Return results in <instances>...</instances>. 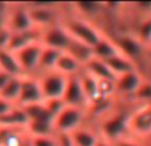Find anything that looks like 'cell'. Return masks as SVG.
Returning <instances> with one entry per match:
<instances>
[{"label": "cell", "mask_w": 151, "mask_h": 146, "mask_svg": "<svg viewBox=\"0 0 151 146\" xmlns=\"http://www.w3.org/2000/svg\"><path fill=\"white\" fill-rule=\"evenodd\" d=\"M66 31L68 33L72 36V39L76 41H80L82 44L88 45V47L93 48L94 45L98 44V41L102 39L104 36L98 33L96 28L90 25V24L85 23L81 20H73L66 25Z\"/></svg>", "instance_id": "cell-1"}, {"label": "cell", "mask_w": 151, "mask_h": 146, "mask_svg": "<svg viewBox=\"0 0 151 146\" xmlns=\"http://www.w3.org/2000/svg\"><path fill=\"white\" fill-rule=\"evenodd\" d=\"M82 121V113L76 106H65L58 116H56L53 121V128L61 134H72L77 130Z\"/></svg>", "instance_id": "cell-2"}, {"label": "cell", "mask_w": 151, "mask_h": 146, "mask_svg": "<svg viewBox=\"0 0 151 146\" xmlns=\"http://www.w3.org/2000/svg\"><path fill=\"white\" fill-rule=\"evenodd\" d=\"M66 84H68V77L56 71L53 73H49L48 76H45L40 81L44 101L45 100H52V98H63Z\"/></svg>", "instance_id": "cell-3"}, {"label": "cell", "mask_w": 151, "mask_h": 146, "mask_svg": "<svg viewBox=\"0 0 151 146\" xmlns=\"http://www.w3.org/2000/svg\"><path fill=\"white\" fill-rule=\"evenodd\" d=\"M129 128H130V116L126 113L115 114L102 124V132L105 137H107L109 139H117V141H119L121 137Z\"/></svg>", "instance_id": "cell-4"}, {"label": "cell", "mask_w": 151, "mask_h": 146, "mask_svg": "<svg viewBox=\"0 0 151 146\" xmlns=\"http://www.w3.org/2000/svg\"><path fill=\"white\" fill-rule=\"evenodd\" d=\"M72 36L68 33L65 28L61 27H52L49 28L42 36V41H44V47L53 48L60 52H66L72 43Z\"/></svg>", "instance_id": "cell-5"}, {"label": "cell", "mask_w": 151, "mask_h": 146, "mask_svg": "<svg viewBox=\"0 0 151 146\" xmlns=\"http://www.w3.org/2000/svg\"><path fill=\"white\" fill-rule=\"evenodd\" d=\"M42 45L39 43L31 44L28 47L23 48L21 51L13 53L17 59L19 64H20L23 72L33 71V69L39 68V61H40V55H41Z\"/></svg>", "instance_id": "cell-6"}, {"label": "cell", "mask_w": 151, "mask_h": 146, "mask_svg": "<svg viewBox=\"0 0 151 146\" xmlns=\"http://www.w3.org/2000/svg\"><path fill=\"white\" fill-rule=\"evenodd\" d=\"M17 101L20 102L23 106L40 104V102L44 101L40 82H37L36 80H32V78H23V81H21L20 96H19Z\"/></svg>", "instance_id": "cell-7"}, {"label": "cell", "mask_w": 151, "mask_h": 146, "mask_svg": "<svg viewBox=\"0 0 151 146\" xmlns=\"http://www.w3.org/2000/svg\"><path fill=\"white\" fill-rule=\"evenodd\" d=\"M63 100L66 106H76V108H78L83 101H86L85 92H83L78 78L68 77V84H66Z\"/></svg>", "instance_id": "cell-8"}, {"label": "cell", "mask_w": 151, "mask_h": 146, "mask_svg": "<svg viewBox=\"0 0 151 146\" xmlns=\"http://www.w3.org/2000/svg\"><path fill=\"white\" fill-rule=\"evenodd\" d=\"M117 47L119 49L121 55H123L125 57L130 59L131 61L134 59L139 57L142 52V43L139 41L138 37L130 36V35H123V36H119L117 39Z\"/></svg>", "instance_id": "cell-9"}, {"label": "cell", "mask_w": 151, "mask_h": 146, "mask_svg": "<svg viewBox=\"0 0 151 146\" xmlns=\"http://www.w3.org/2000/svg\"><path fill=\"white\" fill-rule=\"evenodd\" d=\"M130 128L138 134L151 133V104L146 105L134 116H131Z\"/></svg>", "instance_id": "cell-10"}, {"label": "cell", "mask_w": 151, "mask_h": 146, "mask_svg": "<svg viewBox=\"0 0 151 146\" xmlns=\"http://www.w3.org/2000/svg\"><path fill=\"white\" fill-rule=\"evenodd\" d=\"M9 29L12 31V33L33 29V23L29 16V11L24 9V8L13 11L9 16Z\"/></svg>", "instance_id": "cell-11"}, {"label": "cell", "mask_w": 151, "mask_h": 146, "mask_svg": "<svg viewBox=\"0 0 151 146\" xmlns=\"http://www.w3.org/2000/svg\"><path fill=\"white\" fill-rule=\"evenodd\" d=\"M86 71L89 74L96 77L98 81H110V82H115L117 76L114 74L110 68L106 65V63L98 59H93L86 64Z\"/></svg>", "instance_id": "cell-12"}, {"label": "cell", "mask_w": 151, "mask_h": 146, "mask_svg": "<svg viewBox=\"0 0 151 146\" xmlns=\"http://www.w3.org/2000/svg\"><path fill=\"white\" fill-rule=\"evenodd\" d=\"M142 78L135 71L125 73V74L117 77L115 80V88L122 93H133L135 94V92L139 89V86L142 85Z\"/></svg>", "instance_id": "cell-13"}, {"label": "cell", "mask_w": 151, "mask_h": 146, "mask_svg": "<svg viewBox=\"0 0 151 146\" xmlns=\"http://www.w3.org/2000/svg\"><path fill=\"white\" fill-rule=\"evenodd\" d=\"M53 3H33L32 4V9L29 11V16H31L32 23L39 24V25H47L52 21L53 13L49 9V7H53Z\"/></svg>", "instance_id": "cell-14"}, {"label": "cell", "mask_w": 151, "mask_h": 146, "mask_svg": "<svg viewBox=\"0 0 151 146\" xmlns=\"http://www.w3.org/2000/svg\"><path fill=\"white\" fill-rule=\"evenodd\" d=\"M35 43H37V33L33 29L25 32H16V33H12L7 51L16 53L19 51H21L23 48L28 47V45L35 44Z\"/></svg>", "instance_id": "cell-15"}, {"label": "cell", "mask_w": 151, "mask_h": 146, "mask_svg": "<svg viewBox=\"0 0 151 146\" xmlns=\"http://www.w3.org/2000/svg\"><path fill=\"white\" fill-rule=\"evenodd\" d=\"M0 71L12 77H20V74L23 73V69L16 56L7 49L0 51Z\"/></svg>", "instance_id": "cell-16"}, {"label": "cell", "mask_w": 151, "mask_h": 146, "mask_svg": "<svg viewBox=\"0 0 151 146\" xmlns=\"http://www.w3.org/2000/svg\"><path fill=\"white\" fill-rule=\"evenodd\" d=\"M93 55H94V59L106 61V60H109V59L114 57V56L121 55V52L115 43L102 37L98 41V44L93 47Z\"/></svg>", "instance_id": "cell-17"}, {"label": "cell", "mask_w": 151, "mask_h": 146, "mask_svg": "<svg viewBox=\"0 0 151 146\" xmlns=\"http://www.w3.org/2000/svg\"><path fill=\"white\" fill-rule=\"evenodd\" d=\"M66 53H69L72 57H74L80 64H85V65L94 59L93 48L88 47V45L82 44L80 41H76V40H72Z\"/></svg>", "instance_id": "cell-18"}, {"label": "cell", "mask_w": 151, "mask_h": 146, "mask_svg": "<svg viewBox=\"0 0 151 146\" xmlns=\"http://www.w3.org/2000/svg\"><path fill=\"white\" fill-rule=\"evenodd\" d=\"M106 65L110 68V71L114 73L117 77L119 76L125 74V73H129V72H133L135 71V66H134L133 61L130 59L125 57L123 55H118V56H114V57L109 59V60L105 61Z\"/></svg>", "instance_id": "cell-19"}, {"label": "cell", "mask_w": 151, "mask_h": 146, "mask_svg": "<svg viewBox=\"0 0 151 146\" xmlns=\"http://www.w3.org/2000/svg\"><path fill=\"white\" fill-rule=\"evenodd\" d=\"M28 122H29L28 116H27V113L24 112L23 108H21V109L15 108L11 113H8L7 116L0 118V126L12 128V129L20 128V126H27Z\"/></svg>", "instance_id": "cell-20"}, {"label": "cell", "mask_w": 151, "mask_h": 146, "mask_svg": "<svg viewBox=\"0 0 151 146\" xmlns=\"http://www.w3.org/2000/svg\"><path fill=\"white\" fill-rule=\"evenodd\" d=\"M80 66H81V64L78 63L74 57H72L69 53L63 52L60 59H58L57 64H56V66H55V71L68 77V76H72V74H74V73H77Z\"/></svg>", "instance_id": "cell-21"}, {"label": "cell", "mask_w": 151, "mask_h": 146, "mask_svg": "<svg viewBox=\"0 0 151 146\" xmlns=\"http://www.w3.org/2000/svg\"><path fill=\"white\" fill-rule=\"evenodd\" d=\"M61 53L63 52H60V51H56V49H53V48H48V47L42 45L41 55H40V61H39V68L45 69V71H52V69H55Z\"/></svg>", "instance_id": "cell-22"}, {"label": "cell", "mask_w": 151, "mask_h": 146, "mask_svg": "<svg viewBox=\"0 0 151 146\" xmlns=\"http://www.w3.org/2000/svg\"><path fill=\"white\" fill-rule=\"evenodd\" d=\"M21 81L23 78L21 77H12L8 84L1 89L0 92V97L9 102H15L19 100V96H20V90H21Z\"/></svg>", "instance_id": "cell-23"}, {"label": "cell", "mask_w": 151, "mask_h": 146, "mask_svg": "<svg viewBox=\"0 0 151 146\" xmlns=\"http://www.w3.org/2000/svg\"><path fill=\"white\" fill-rule=\"evenodd\" d=\"M80 82L83 92H85L86 98L96 100L98 96H101V93H99V81L91 74L86 73L82 78H80Z\"/></svg>", "instance_id": "cell-24"}, {"label": "cell", "mask_w": 151, "mask_h": 146, "mask_svg": "<svg viewBox=\"0 0 151 146\" xmlns=\"http://www.w3.org/2000/svg\"><path fill=\"white\" fill-rule=\"evenodd\" d=\"M69 136H70L73 146H96L98 142L96 136L88 130H78L77 129Z\"/></svg>", "instance_id": "cell-25"}, {"label": "cell", "mask_w": 151, "mask_h": 146, "mask_svg": "<svg viewBox=\"0 0 151 146\" xmlns=\"http://www.w3.org/2000/svg\"><path fill=\"white\" fill-rule=\"evenodd\" d=\"M28 130L33 137H50L53 128V122H45V121H29Z\"/></svg>", "instance_id": "cell-26"}, {"label": "cell", "mask_w": 151, "mask_h": 146, "mask_svg": "<svg viewBox=\"0 0 151 146\" xmlns=\"http://www.w3.org/2000/svg\"><path fill=\"white\" fill-rule=\"evenodd\" d=\"M74 7L82 13L83 16L88 17H94L99 15L104 8V3H94V1H86V3H76Z\"/></svg>", "instance_id": "cell-27"}, {"label": "cell", "mask_w": 151, "mask_h": 146, "mask_svg": "<svg viewBox=\"0 0 151 146\" xmlns=\"http://www.w3.org/2000/svg\"><path fill=\"white\" fill-rule=\"evenodd\" d=\"M44 106L47 108V110L56 118V116H58L64 110V108L66 106L63 98H52V100H45Z\"/></svg>", "instance_id": "cell-28"}, {"label": "cell", "mask_w": 151, "mask_h": 146, "mask_svg": "<svg viewBox=\"0 0 151 146\" xmlns=\"http://www.w3.org/2000/svg\"><path fill=\"white\" fill-rule=\"evenodd\" d=\"M138 39L142 44L151 43V17H147L138 28Z\"/></svg>", "instance_id": "cell-29"}, {"label": "cell", "mask_w": 151, "mask_h": 146, "mask_svg": "<svg viewBox=\"0 0 151 146\" xmlns=\"http://www.w3.org/2000/svg\"><path fill=\"white\" fill-rule=\"evenodd\" d=\"M135 96L142 101L151 102V82H142L139 89L135 92Z\"/></svg>", "instance_id": "cell-30"}, {"label": "cell", "mask_w": 151, "mask_h": 146, "mask_svg": "<svg viewBox=\"0 0 151 146\" xmlns=\"http://www.w3.org/2000/svg\"><path fill=\"white\" fill-rule=\"evenodd\" d=\"M11 37H12V31L9 28L1 27L0 28V51L1 49H7L9 45Z\"/></svg>", "instance_id": "cell-31"}, {"label": "cell", "mask_w": 151, "mask_h": 146, "mask_svg": "<svg viewBox=\"0 0 151 146\" xmlns=\"http://www.w3.org/2000/svg\"><path fill=\"white\" fill-rule=\"evenodd\" d=\"M32 146H57V144L50 137H33Z\"/></svg>", "instance_id": "cell-32"}, {"label": "cell", "mask_w": 151, "mask_h": 146, "mask_svg": "<svg viewBox=\"0 0 151 146\" xmlns=\"http://www.w3.org/2000/svg\"><path fill=\"white\" fill-rule=\"evenodd\" d=\"M13 109H15V108H13L12 102H9V101H7V100L0 97V118L7 116L8 113H11Z\"/></svg>", "instance_id": "cell-33"}, {"label": "cell", "mask_w": 151, "mask_h": 146, "mask_svg": "<svg viewBox=\"0 0 151 146\" xmlns=\"http://www.w3.org/2000/svg\"><path fill=\"white\" fill-rule=\"evenodd\" d=\"M11 78H12V76H9V74H7V73L0 71V92H1V89L4 88L5 85H7L8 81H9Z\"/></svg>", "instance_id": "cell-34"}, {"label": "cell", "mask_w": 151, "mask_h": 146, "mask_svg": "<svg viewBox=\"0 0 151 146\" xmlns=\"http://www.w3.org/2000/svg\"><path fill=\"white\" fill-rule=\"evenodd\" d=\"M137 7L146 15H151V3H137Z\"/></svg>", "instance_id": "cell-35"}, {"label": "cell", "mask_w": 151, "mask_h": 146, "mask_svg": "<svg viewBox=\"0 0 151 146\" xmlns=\"http://www.w3.org/2000/svg\"><path fill=\"white\" fill-rule=\"evenodd\" d=\"M117 146H139V145H137L135 142H131V141H123V139H119V141H117Z\"/></svg>", "instance_id": "cell-36"}, {"label": "cell", "mask_w": 151, "mask_h": 146, "mask_svg": "<svg viewBox=\"0 0 151 146\" xmlns=\"http://www.w3.org/2000/svg\"><path fill=\"white\" fill-rule=\"evenodd\" d=\"M96 146H111L110 144H107V142H105V141H98L97 142V145Z\"/></svg>", "instance_id": "cell-37"}, {"label": "cell", "mask_w": 151, "mask_h": 146, "mask_svg": "<svg viewBox=\"0 0 151 146\" xmlns=\"http://www.w3.org/2000/svg\"><path fill=\"white\" fill-rule=\"evenodd\" d=\"M3 20H4V16H3L1 13H0V28L3 27Z\"/></svg>", "instance_id": "cell-38"}]
</instances>
